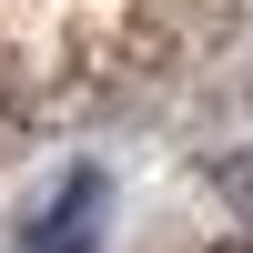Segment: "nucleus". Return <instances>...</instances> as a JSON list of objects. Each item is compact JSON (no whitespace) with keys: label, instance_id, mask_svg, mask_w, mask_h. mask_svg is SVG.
Returning a JSON list of instances; mask_svg holds the SVG:
<instances>
[{"label":"nucleus","instance_id":"1","mask_svg":"<svg viewBox=\"0 0 253 253\" xmlns=\"http://www.w3.org/2000/svg\"><path fill=\"white\" fill-rule=\"evenodd\" d=\"M91 233H101V172L81 162V172L51 193V213L20 233V253H91Z\"/></svg>","mask_w":253,"mask_h":253}]
</instances>
